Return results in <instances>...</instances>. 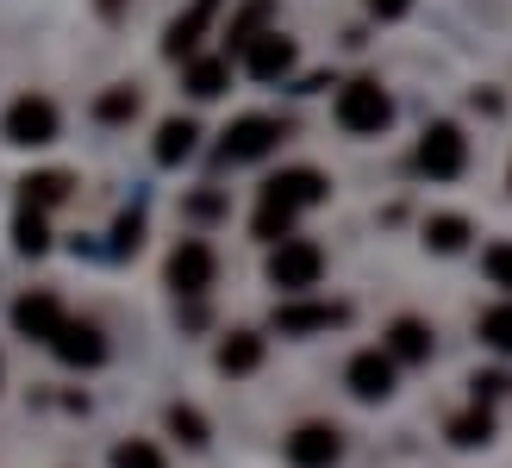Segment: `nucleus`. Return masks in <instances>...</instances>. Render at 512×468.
<instances>
[{"label": "nucleus", "mask_w": 512, "mask_h": 468, "mask_svg": "<svg viewBox=\"0 0 512 468\" xmlns=\"http://www.w3.org/2000/svg\"><path fill=\"white\" fill-rule=\"evenodd\" d=\"M138 107H144L138 88H107V94L94 100V119L100 125H125V119H138Z\"/></svg>", "instance_id": "5701e85b"}, {"label": "nucleus", "mask_w": 512, "mask_h": 468, "mask_svg": "<svg viewBox=\"0 0 512 468\" xmlns=\"http://www.w3.org/2000/svg\"><path fill=\"white\" fill-rule=\"evenodd\" d=\"M263 19H269V0H244V13H238L232 25H225V57H238V50H244L256 32H269Z\"/></svg>", "instance_id": "4be33fe9"}, {"label": "nucleus", "mask_w": 512, "mask_h": 468, "mask_svg": "<svg viewBox=\"0 0 512 468\" xmlns=\"http://www.w3.org/2000/svg\"><path fill=\"white\" fill-rule=\"evenodd\" d=\"M13 244H19L25 256H44V250H50V225H44L38 206H19V219H13Z\"/></svg>", "instance_id": "b1692460"}, {"label": "nucleus", "mask_w": 512, "mask_h": 468, "mask_svg": "<svg viewBox=\"0 0 512 468\" xmlns=\"http://www.w3.org/2000/svg\"><path fill=\"white\" fill-rule=\"evenodd\" d=\"M63 319H69V312H63V300L50 294V288L13 300V331H19V337H38V344H50V337L63 331Z\"/></svg>", "instance_id": "f8f14e48"}, {"label": "nucleus", "mask_w": 512, "mask_h": 468, "mask_svg": "<svg viewBox=\"0 0 512 468\" xmlns=\"http://www.w3.org/2000/svg\"><path fill=\"white\" fill-rule=\"evenodd\" d=\"M450 444L456 450H481V444H494V412L475 400V412H456L450 419Z\"/></svg>", "instance_id": "a211bd4d"}, {"label": "nucleus", "mask_w": 512, "mask_h": 468, "mask_svg": "<svg viewBox=\"0 0 512 468\" xmlns=\"http://www.w3.org/2000/svg\"><path fill=\"white\" fill-rule=\"evenodd\" d=\"M481 269H488V281H494V288H506V294H512V244H506V238L481 250Z\"/></svg>", "instance_id": "cd10ccee"}, {"label": "nucleus", "mask_w": 512, "mask_h": 468, "mask_svg": "<svg viewBox=\"0 0 512 468\" xmlns=\"http://www.w3.org/2000/svg\"><path fill=\"white\" fill-rule=\"evenodd\" d=\"M344 381H350L356 400H388L394 381H400V362H394L388 350H356L350 369H344Z\"/></svg>", "instance_id": "1a4fd4ad"}, {"label": "nucleus", "mask_w": 512, "mask_h": 468, "mask_svg": "<svg viewBox=\"0 0 512 468\" xmlns=\"http://www.w3.org/2000/svg\"><path fill=\"white\" fill-rule=\"evenodd\" d=\"M294 219L300 213H288V206H256V219H250V231H256V238H263V244H281V238H288V231H294Z\"/></svg>", "instance_id": "a878e982"}, {"label": "nucleus", "mask_w": 512, "mask_h": 468, "mask_svg": "<svg viewBox=\"0 0 512 468\" xmlns=\"http://www.w3.org/2000/svg\"><path fill=\"white\" fill-rule=\"evenodd\" d=\"M69 188H75V181H69L63 169H38V175L19 181V206H38V213H44V206H63Z\"/></svg>", "instance_id": "2eb2a0df"}, {"label": "nucleus", "mask_w": 512, "mask_h": 468, "mask_svg": "<svg viewBox=\"0 0 512 468\" xmlns=\"http://www.w3.org/2000/svg\"><path fill=\"white\" fill-rule=\"evenodd\" d=\"M138 244H144V219H138V213H125V219L113 225V250L125 256V250H138Z\"/></svg>", "instance_id": "c756f323"}, {"label": "nucleus", "mask_w": 512, "mask_h": 468, "mask_svg": "<svg viewBox=\"0 0 512 468\" xmlns=\"http://www.w3.org/2000/svg\"><path fill=\"white\" fill-rule=\"evenodd\" d=\"M350 319V306L338 300H306V294H288L275 306V331L281 337H313V331H331V325H344Z\"/></svg>", "instance_id": "423d86ee"}, {"label": "nucleus", "mask_w": 512, "mask_h": 468, "mask_svg": "<svg viewBox=\"0 0 512 468\" xmlns=\"http://www.w3.org/2000/svg\"><path fill=\"white\" fill-rule=\"evenodd\" d=\"M113 468H163V450H157V444H144V437H132V444H119V450H113Z\"/></svg>", "instance_id": "c85d7f7f"}, {"label": "nucleus", "mask_w": 512, "mask_h": 468, "mask_svg": "<svg viewBox=\"0 0 512 468\" xmlns=\"http://www.w3.org/2000/svg\"><path fill=\"white\" fill-rule=\"evenodd\" d=\"M169 431L182 437L188 450H207V419H200L194 406H169Z\"/></svg>", "instance_id": "bb28decb"}, {"label": "nucleus", "mask_w": 512, "mask_h": 468, "mask_svg": "<svg viewBox=\"0 0 512 468\" xmlns=\"http://www.w3.org/2000/svg\"><path fill=\"white\" fill-rule=\"evenodd\" d=\"M481 344L500 350V356H512V300H500V306L481 312Z\"/></svg>", "instance_id": "393cba45"}, {"label": "nucleus", "mask_w": 512, "mask_h": 468, "mask_svg": "<svg viewBox=\"0 0 512 468\" xmlns=\"http://www.w3.org/2000/svg\"><path fill=\"white\" fill-rule=\"evenodd\" d=\"M406 7H413V0H369V13H375V19H400Z\"/></svg>", "instance_id": "2f4dec72"}, {"label": "nucleus", "mask_w": 512, "mask_h": 468, "mask_svg": "<svg viewBox=\"0 0 512 468\" xmlns=\"http://www.w3.org/2000/svg\"><path fill=\"white\" fill-rule=\"evenodd\" d=\"M57 107H50L44 94H19L13 107H7V119H0V132H7V144H19V150H44V144H57Z\"/></svg>", "instance_id": "7ed1b4c3"}, {"label": "nucleus", "mask_w": 512, "mask_h": 468, "mask_svg": "<svg viewBox=\"0 0 512 468\" xmlns=\"http://www.w3.org/2000/svg\"><path fill=\"white\" fill-rule=\"evenodd\" d=\"M238 57H244V69L256 75V82H281V75L294 69V38H281V32H256V38L238 50Z\"/></svg>", "instance_id": "ddd939ff"}, {"label": "nucleus", "mask_w": 512, "mask_h": 468, "mask_svg": "<svg viewBox=\"0 0 512 468\" xmlns=\"http://www.w3.org/2000/svg\"><path fill=\"white\" fill-rule=\"evenodd\" d=\"M419 169L431 175V181H456L469 169V138H463V125H450V119H438V125H425V138H419Z\"/></svg>", "instance_id": "20e7f679"}, {"label": "nucleus", "mask_w": 512, "mask_h": 468, "mask_svg": "<svg viewBox=\"0 0 512 468\" xmlns=\"http://www.w3.org/2000/svg\"><path fill=\"white\" fill-rule=\"evenodd\" d=\"M425 244L438 250V256H456L469 244V219L463 213H438V219H425Z\"/></svg>", "instance_id": "412c9836"}, {"label": "nucleus", "mask_w": 512, "mask_h": 468, "mask_svg": "<svg viewBox=\"0 0 512 468\" xmlns=\"http://www.w3.org/2000/svg\"><path fill=\"white\" fill-rule=\"evenodd\" d=\"M207 7H194V13H182V19H175L169 25V38H163V57H175V63H182V57H194V44H200V32H207Z\"/></svg>", "instance_id": "aec40b11"}, {"label": "nucleus", "mask_w": 512, "mask_h": 468, "mask_svg": "<svg viewBox=\"0 0 512 468\" xmlns=\"http://www.w3.org/2000/svg\"><path fill=\"white\" fill-rule=\"evenodd\" d=\"M281 144V119H263V113H244L225 125V138H219V156L225 163H256V156H269Z\"/></svg>", "instance_id": "0eeeda50"}, {"label": "nucleus", "mask_w": 512, "mask_h": 468, "mask_svg": "<svg viewBox=\"0 0 512 468\" xmlns=\"http://www.w3.org/2000/svg\"><path fill=\"white\" fill-rule=\"evenodd\" d=\"M288 462H294V468H338V462H344V431L325 425V419L300 425V431L288 437Z\"/></svg>", "instance_id": "6e6552de"}, {"label": "nucleus", "mask_w": 512, "mask_h": 468, "mask_svg": "<svg viewBox=\"0 0 512 468\" xmlns=\"http://www.w3.org/2000/svg\"><path fill=\"white\" fill-rule=\"evenodd\" d=\"M500 387H506V375H475V400H481V406H488V400L500 394Z\"/></svg>", "instance_id": "7c9ffc66"}, {"label": "nucleus", "mask_w": 512, "mask_h": 468, "mask_svg": "<svg viewBox=\"0 0 512 468\" xmlns=\"http://www.w3.org/2000/svg\"><path fill=\"white\" fill-rule=\"evenodd\" d=\"M331 113H338V125L350 138H381L394 125V100H388V88H381L375 75H356V82L338 88V107Z\"/></svg>", "instance_id": "f257e3e1"}, {"label": "nucleus", "mask_w": 512, "mask_h": 468, "mask_svg": "<svg viewBox=\"0 0 512 468\" xmlns=\"http://www.w3.org/2000/svg\"><path fill=\"white\" fill-rule=\"evenodd\" d=\"M225 82H232V63H225V57H200V63H188V94H194V100H219Z\"/></svg>", "instance_id": "6ab92c4d"}, {"label": "nucleus", "mask_w": 512, "mask_h": 468, "mask_svg": "<svg viewBox=\"0 0 512 468\" xmlns=\"http://www.w3.org/2000/svg\"><path fill=\"white\" fill-rule=\"evenodd\" d=\"M194 7H207V13H213V7H219V0H194Z\"/></svg>", "instance_id": "473e14b6"}, {"label": "nucleus", "mask_w": 512, "mask_h": 468, "mask_svg": "<svg viewBox=\"0 0 512 468\" xmlns=\"http://www.w3.org/2000/svg\"><path fill=\"white\" fill-rule=\"evenodd\" d=\"M388 356L394 362H425L431 356V325L425 319H394L388 325Z\"/></svg>", "instance_id": "dca6fc26"}, {"label": "nucleus", "mask_w": 512, "mask_h": 468, "mask_svg": "<svg viewBox=\"0 0 512 468\" xmlns=\"http://www.w3.org/2000/svg\"><path fill=\"white\" fill-rule=\"evenodd\" d=\"M213 275H219V256H213V244H200V238H182L169 250V288L182 294V300H200L213 288Z\"/></svg>", "instance_id": "39448f33"}, {"label": "nucleus", "mask_w": 512, "mask_h": 468, "mask_svg": "<svg viewBox=\"0 0 512 468\" xmlns=\"http://www.w3.org/2000/svg\"><path fill=\"white\" fill-rule=\"evenodd\" d=\"M194 138H200L194 119H163V125H157V163H163V169L188 163V156H194Z\"/></svg>", "instance_id": "f3484780"}, {"label": "nucleus", "mask_w": 512, "mask_h": 468, "mask_svg": "<svg viewBox=\"0 0 512 468\" xmlns=\"http://www.w3.org/2000/svg\"><path fill=\"white\" fill-rule=\"evenodd\" d=\"M319 275H325V250L313 238H294V231H288V238L269 250V281L281 294H313Z\"/></svg>", "instance_id": "f03ea898"}, {"label": "nucleus", "mask_w": 512, "mask_h": 468, "mask_svg": "<svg viewBox=\"0 0 512 468\" xmlns=\"http://www.w3.org/2000/svg\"><path fill=\"white\" fill-rule=\"evenodd\" d=\"M325 194H331V181L319 169H281L275 181H263V200L288 206V213H306V206H319Z\"/></svg>", "instance_id": "9b49d317"}, {"label": "nucleus", "mask_w": 512, "mask_h": 468, "mask_svg": "<svg viewBox=\"0 0 512 468\" xmlns=\"http://www.w3.org/2000/svg\"><path fill=\"white\" fill-rule=\"evenodd\" d=\"M50 350H57L69 369H100V362H107V331L94 319H63V331L50 337Z\"/></svg>", "instance_id": "9d476101"}, {"label": "nucleus", "mask_w": 512, "mask_h": 468, "mask_svg": "<svg viewBox=\"0 0 512 468\" xmlns=\"http://www.w3.org/2000/svg\"><path fill=\"white\" fill-rule=\"evenodd\" d=\"M213 362H219V375H256V369H263V337H256V331H232Z\"/></svg>", "instance_id": "4468645a"}]
</instances>
